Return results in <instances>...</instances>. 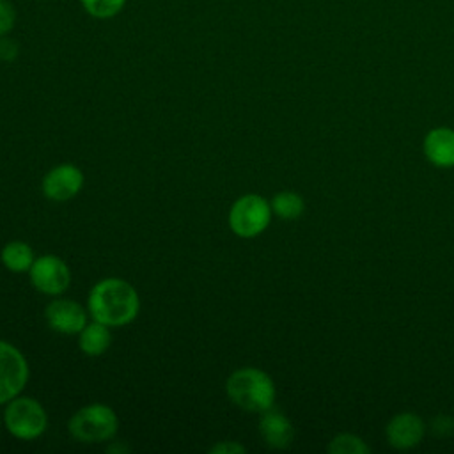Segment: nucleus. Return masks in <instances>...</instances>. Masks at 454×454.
Here are the masks:
<instances>
[{"mask_svg": "<svg viewBox=\"0 0 454 454\" xmlns=\"http://www.w3.org/2000/svg\"><path fill=\"white\" fill-rule=\"evenodd\" d=\"M140 309L137 289L117 277L99 280L89 293L87 310L92 319L106 326H124L131 323Z\"/></svg>", "mask_w": 454, "mask_h": 454, "instance_id": "nucleus-1", "label": "nucleus"}, {"mask_svg": "<svg viewBox=\"0 0 454 454\" xmlns=\"http://www.w3.org/2000/svg\"><path fill=\"white\" fill-rule=\"evenodd\" d=\"M225 390L229 399L245 411L262 413L275 403L273 380L255 367L236 369L227 378Z\"/></svg>", "mask_w": 454, "mask_h": 454, "instance_id": "nucleus-2", "label": "nucleus"}, {"mask_svg": "<svg viewBox=\"0 0 454 454\" xmlns=\"http://www.w3.org/2000/svg\"><path fill=\"white\" fill-rule=\"evenodd\" d=\"M67 427L74 440L83 443H98L110 440L117 433L119 420L110 406L94 403L74 411Z\"/></svg>", "mask_w": 454, "mask_h": 454, "instance_id": "nucleus-3", "label": "nucleus"}, {"mask_svg": "<svg viewBox=\"0 0 454 454\" xmlns=\"http://www.w3.org/2000/svg\"><path fill=\"white\" fill-rule=\"evenodd\" d=\"M4 424L20 440H34L46 431L48 415L43 404L32 397H12L4 411Z\"/></svg>", "mask_w": 454, "mask_h": 454, "instance_id": "nucleus-4", "label": "nucleus"}, {"mask_svg": "<svg viewBox=\"0 0 454 454\" xmlns=\"http://www.w3.org/2000/svg\"><path fill=\"white\" fill-rule=\"evenodd\" d=\"M271 206L257 193H247L236 199L229 211V227L239 238L259 236L270 223Z\"/></svg>", "mask_w": 454, "mask_h": 454, "instance_id": "nucleus-5", "label": "nucleus"}, {"mask_svg": "<svg viewBox=\"0 0 454 454\" xmlns=\"http://www.w3.org/2000/svg\"><path fill=\"white\" fill-rule=\"evenodd\" d=\"M28 380V364L23 353L0 340V403H9L12 397L20 395Z\"/></svg>", "mask_w": 454, "mask_h": 454, "instance_id": "nucleus-6", "label": "nucleus"}, {"mask_svg": "<svg viewBox=\"0 0 454 454\" xmlns=\"http://www.w3.org/2000/svg\"><path fill=\"white\" fill-rule=\"evenodd\" d=\"M28 277L32 286L50 296L62 294L69 282H71V273L67 264L51 254H44L35 257L34 264L28 270Z\"/></svg>", "mask_w": 454, "mask_h": 454, "instance_id": "nucleus-7", "label": "nucleus"}, {"mask_svg": "<svg viewBox=\"0 0 454 454\" xmlns=\"http://www.w3.org/2000/svg\"><path fill=\"white\" fill-rule=\"evenodd\" d=\"M43 193L53 202H66L78 195L83 186V174L73 163H60L43 177Z\"/></svg>", "mask_w": 454, "mask_h": 454, "instance_id": "nucleus-8", "label": "nucleus"}, {"mask_svg": "<svg viewBox=\"0 0 454 454\" xmlns=\"http://www.w3.org/2000/svg\"><path fill=\"white\" fill-rule=\"evenodd\" d=\"M87 312L80 303L67 298H55L44 309L46 323L51 330L66 335L80 333L87 325Z\"/></svg>", "mask_w": 454, "mask_h": 454, "instance_id": "nucleus-9", "label": "nucleus"}, {"mask_svg": "<svg viewBox=\"0 0 454 454\" xmlns=\"http://www.w3.org/2000/svg\"><path fill=\"white\" fill-rule=\"evenodd\" d=\"M426 426L422 419L411 411L399 413L392 417V420L387 424V440L394 449H411L417 443H420L424 436Z\"/></svg>", "mask_w": 454, "mask_h": 454, "instance_id": "nucleus-10", "label": "nucleus"}, {"mask_svg": "<svg viewBox=\"0 0 454 454\" xmlns=\"http://www.w3.org/2000/svg\"><path fill=\"white\" fill-rule=\"evenodd\" d=\"M259 433H261L264 443L273 449H286L287 445H291L293 436H294L291 420L282 411L275 410L273 406L261 413Z\"/></svg>", "mask_w": 454, "mask_h": 454, "instance_id": "nucleus-11", "label": "nucleus"}, {"mask_svg": "<svg viewBox=\"0 0 454 454\" xmlns=\"http://www.w3.org/2000/svg\"><path fill=\"white\" fill-rule=\"evenodd\" d=\"M424 154L434 167H454V129L433 128L424 138Z\"/></svg>", "mask_w": 454, "mask_h": 454, "instance_id": "nucleus-12", "label": "nucleus"}, {"mask_svg": "<svg viewBox=\"0 0 454 454\" xmlns=\"http://www.w3.org/2000/svg\"><path fill=\"white\" fill-rule=\"evenodd\" d=\"M112 335H110V326L92 319L90 323H87L78 337V344L80 349L87 355V356H99L103 355L108 346H110Z\"/></svg>", "mask_w": 454, "mask_h": 454, "instance_id": "nucleus-13", "label": "nucleus"}, {"mask_svg": "<svg viewBox=\"0 0 454 454\" xmlns=\"http://www.w3.org/2000/svg\"><path fill=\"white\" fill-rule=\"evenodd\" d=\"M0 259L7 270H11L14 273H23V271L30 270V266L35 261V255H34V250L30 248V245H27L25 241H9L2 248Z\"/></svg>", "mask_w": 454, "mask_h": 454, "instance_id": "nucleus-14", "label": "nucleus"}, {"mask_svg": "<svg viewBox=\"0 0 454 454\" xmlns=\"http://www.w3.org/2000/svg\"><path fill=\"white\" fill-rule=\"evenodd\" d=\"M270 206H271V211L278 218H284V220H296L305 211V202H303L301 195H298L296 192H291V190L275 193Z\"/></svg>", "mask_w": 454, "mask_h": 454, "instance_id": "nucleus-15", "label": "nucleus"}, {"mask_svg": "<svg viewBox=\"0 0 454 454\" xmlns=\"http://www.w3.org/2000/svg\"><path fill=\"white\" fill-rule=\"evenodd\" d=\"M80 4L89 16L96 20H110L124 9L126 0H80Z\"/></svg>", "mask_w": 454, "mask_h": 454, "instance_id": "nucleus-16", "label": "nucleus"}, {"mask_svg": "<svg viewBox=\"0 0 454 454\" xmlns=\"http://www.w3.org/2000/svg\"><path fill=\"white\" fill-rule=\"evenodd\" d=\"M369 450V445L360 436L349 433H340L328 443V452L332 454H367Z\"/></svg>", "mask_w": 454, "mask_h": 454, "instance_id": "nucleus-17", "label": "nucleus"}, {"mask_svg": "<svg viewBox=\"0 0 454 454\" xmlns=\"http://www.w3.org/2000/svg\"><path fill=\"white\" fill-rule=\"evenodd\" d=\"M16 25V9L11 0H0V37L7 35Z\"/></svg>", "mask_w": 454, "mask_h": 454, "instance_id": "nucleus-18", "label": "nucleus"}, {"mask_svg": "<svg viewBox=\"0 0 454 454\" xmlns=\"http://www.w3.org/2000/svg\"><path fill=\"white\" fill-rule=\"evenodd\" d=\"M247 449L234 442V440H223V442H218L215 443L211 449H209V454H243Z\"/></svg>", "mask_w": 454, "mask_h": 454, "instance_id": "nucleus-19", "label": "nucleus"}, {"mask_svg": "<svg viewBox=\"0 0 454 454\" xmlns=\"http://www.w3.org/2000/svg\"><path fill=\"white\" fill-rule=\"evenodd\" d=\"M431 429L436 436H447L454 431V419L449 415H438L433 422H431Z\"/></svg>", "mask_w": 454, "mask_h": 454, "instance_id": "nucleus-20", "label": "nucleus"}, {"mask_svg": "<svg viewBox=\"0 0 454 454\" xmlns=\"http://www.w3.org/2000/svg\"><path fill=\"white\" fill-rule=\"evenodd\" d=\"M18 55V44L12 39L0 37V59L2 60H12Z\"/></svg>", "mask_w": 454, "mask_h": 454, "instance_id": "nucleus-21", "label": "nucleus"}]
</instances>
